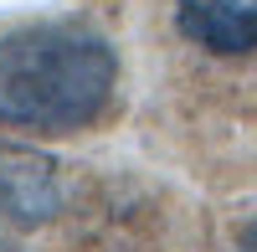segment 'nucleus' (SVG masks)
I'll list each match as a JSON object with an SVG mask.
<instances>
[{
  "mask_svg": "<svg viewBox=\"0 0 257 252\" xmlns=\"http://www.w3.org/2000/svg\"><path fill=\"white\" fill-rule=\"evenodd\" d=\"M118 52L88 21H31L0 36V123L77 134L113 103Z\"/></svg>",
  "mask_w": 257,
  "mask_h": 252,
  "instance_id": "obj_1",
  "label": "nucleus"
},
{
  "mask_svg": "<svg viewBox=\"0 0 257 252\" xmlns=\"http://www.w3.org/2000/svg\"><path fill=\"white\" fill-rule=\"evenodd\" d=\"M67 206V180L62 165L21 139H0V226H47Z\"/></svg>",
  "mask_w": 257,
  "mask_h": 252,
  "instance_id": "obj_2",
  "label": "nucleus"
},
{
  "mask_svg": "<svg viewBox=\"0 0 257 252\" xmlns=\"http://www.w3.org/2000/svg\"><path fill=\"white\" fill-rule=\"evenodd\" d=\"M175 31L211 57L257 52V0H180Z\"/></svg>",
  "mask_w": 257,
  "mask_h": 252,
  "instance_id": "obj_3",
  "label": "nucleus"
},
{
  "mask_svg": "<svg viewBox=\"0 0 257 252\" xmlns=\"http://www.w3.org/2000/svg\"><path fill=\"white\" fill-rule=\"evenodd\" d=\"M237 252H257V221H252V226H247V232L237 237Z\"/></svg>",
  "mask_w": 257,
  "mask_h": 252,
  "instance_id": "obj_4",
  "label": "nucleus"
},
{
  "mask_svg": "<svg viewBox=\"0 0 257 252\" xmlns=\"http://www.w3.org/2000/svg\"><path fill=\"white\" fill-rule=\"evenodd\" d=\"M0 252H16V242H11V226H0Z\"/></svg>",
  "mask_w": 257,
  "mask_h": 252,
  "instance_id": "obj_5",
  "label": "nucleus"
}]
</instances>
